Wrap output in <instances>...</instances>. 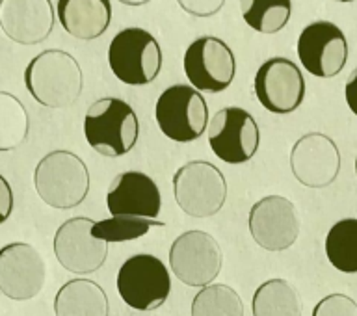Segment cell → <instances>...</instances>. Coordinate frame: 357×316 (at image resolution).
<instances>
[{
    "instance_id": "1",
    "label": "cell",
    "mask_w": 357,
    "mask_h": 316,
    "mask_svg": "<svg viewBox=\"0 0 357 316\" xmlns=\"http://www.w3.org/2000/svg\"><path fill=\"white\" fill-rule=\"evenodd\" d=\"M24 84L41 106L67 108L82 93V69L69 52L49 49L30 60L24 69Z\"/></svg>"
},
{
    "instance_id": "2",
    "label": "cell",
    "mask_w": 357,
    "mask_h": 316,
    "mask_svg": "<svg viewBox=\"0 0 357 316\" xmlns=\"http://www.w3.org/2000/svg\"><path fill=\"white\" fill-rule=\"evenodd\" d=\"M33 186L45 205L71 211L82 205L89 194L88 166L73 151H50L36 166Z\"/></svg>"
},
{
    "instance_id": "3",
    "label": "cell",
    "mask_w": 357,
    "mask_h": 316,
    "mask_svg": "<svg viewBox=\"0 0 357 316\" xmlns=\"http://www.w3.org/2000/svg\"><path fill=\"white\" fill-rule=\"evenodd\" d=\"M84 136L99 155L108 158L127 155L138 142V116L123 99L102 97L89 105L86 112Z\"/></svg>"
},
{
    "instance_id": "4",
    "label": "cell",
    "mask_w": 357,
    "mask_h": 316,
    "mask_svg": "<svg viewBox=\"0 0 357 316\" xmlns=\"http://www.w3.org/2000/svg\"><path fill=\"white\" fill-rule=\"evenodd\" d=\"M108 63L112 73L123 84L145 86L160 75V45L155 36L144 28H125L112 39Z\"/></svg>"
},
{
    "instance_id": "5",
    "label": "cell",
    "mask_w": 357,
    "mask_h": 316,
    "mask_svg": "<svg viewBox=\"0 0 357 316\" xmlns=\"http://www.w3.org/2000/svg\"><path fill=\"white\" fill-rule=\"evenodd\" d=\"M173 194L178 209L192 218H211L227 200V181L214 164L194 160L173 173Z\"/></svg>"
},
{
    "instance_id": "6",
    "label": "cell",
    "mask_w": 357,
    "mask_h": 316,
    "mask_svg": "<svg viewBox=\"0 0 357 316\" xmlns=\"http://www.w3.org/2000/svg\"><path fill=\"white\" fill-rule=\"evenodd\" d=\"M121 300L134 311H155L166 303L172 292V278L166 264L155 255L138 253L123 262L116 281Z\"/></svg>"
},
{
    "instance_id": "7",
    "label": "cell",
    "mask_w": 357,
    "mask_h": 316,
    "mask_svg": "<svg viewBox=\"0 0 357 316\" xmlns=\"http://www.w3.org/2000/svg\"><path fill=\"white\" fill-rule=\"evenodd\" d=\"M155 117L166 138L188 144L205 134L208 127V106L197 89L186 84H175L160 93L155 106Z\"/></svg>"
},
{
    "instance_id": "8",
    "label": "cell",
    "mask_w": 357,
    "mask_h": 316,
    "mask_svg": "<svg viewBox=\"0 0 357 316\" xmlns=\"http://www.w3.org/2000/svg\"><path fill=\"white\" fill-rule=\"evenodd\" d=\"M222 250L212 234L186 231L173 240L169 268L186 287H208L222 272Z\"/></svg>"
},
{
    "instance_id": "9",
    "label": "cell",
    "mask_w": 357,
    "mask_h": 316,
    "mask_svg": "<svg viewBox=\"0 0 357 316\" xmlns=\"http://www.w3.org/2000/svg\"><path fill=\"white\" fill-rule=\"evenodd\" d=\"M261 130L255 117L238 106L218 110L208 123V145L225 164H244L259 151Z\"/></svg>"
},
{
    "instance_id": "10",
    "label": "cell",
    "mask_w": 357,
    "mask_h": 316,
    "mask_svg": "<svg viewBox=\"0 0 357 316\" xmlns=\"http://www.w3.org/2000/svg\"><path fill=\"white\" fill-rule=\"evenodd\" d=\"M184 73L197 91L220 93L233 84L236 60L223 39L203 36L194 39L184 52Z\"/></svg>"
},
{
    "instance_id": "11",
    "label": "cell",
    "mask_w": 357,
    "mask_h": 316,
    "mask_svg": "<svg viewBox=\"0 0 357 316\" xmlns=\"http://www.w3.org/2000/svg\"><path fill=\"white\" fill-rule=\"evenodd\" d=\"M91 218L77 216L67 220L54 234V255L67 272L89 276L100 270L108 257V244L95 239Z\"/></svg>"
},
{
    "instance_id": "12",
    "label": "cell",
    "mask_w": 357,
    "mask_h": 316,
    "mask_svg": "<svg viewBox=\"0 0 357 316\" xmlns=\"http://www.w3.org/2000/svg\"><path fill=\"white\" fill-rule=\"evenodd\" d=\"M298 58L303 69L312 77H337L348 61L344 32L329 21L307 24L298 38Z\"/></svg>"
},
{
    "instance_id": "13",
    "label": "cell",
    "mask_w": 357,
    "mask_h": 316,
    "mask_svg": "<svg viewBox=\"0 0 357 316\" xmlns=\"http://www.w3.org/2000/svg\"><path fill=\"white\" fill-rule=\"evenodd\" d=\"M259 103L272 114H292L305 99V78L289 58H270L253 80Z\"/></svg>"
},
{
    "instance_id": "14",
    "label": "cell",
    "mask_w": 357,
    "mask_h": 316,
    "mask_svg": "<svg viewBox=\"0 0 357 316\" xmlns=\"http://www.w3.org/2000/svg\"><path fill=\"white\" fill-rule=\"evenodd\" d=\"M47 281V264L33 246L13 242L0 248V294L13 301L33 300Z\"/></svg>"
},
{
    "instance_id": "15",
    "label": "cell",
    "mask_w": 357,
    "mask_h": 316,
    "mask_svg": "<svg viewBox=\"0 0 357 316\" xmlns=\"http://www.w3.org/2000/svg\"><path fill=\"white\" fill-rule=\"evenodd\" d=\"M250 233L266 251H283L294 246L300 234V218L292 201L283 195H266L250 211Z\"/></svg>"
},
{
    "instance_id": "16",
    "label": "cell",
    "mask_w": 357,
    "mask_h": 316,
    "mask_svg": "<svg viewBox=\"0 0 357 316\" xmlns=\"http://www.w3.org/2000/svg\"><path fill=\"white\" fill-rule=\"evenodd\" d=\"M290 170L307 188L329 186L340 172L339 147L326 134H305L290 151Z\"/></svg>"
},
{
    "instance_id": "17",
    "label": "cell",
    "mask_w": 357,
    "mask_h": 316,
    "mask_svg": "<svg viewBox=\"0 0 357 316\" xmlns=\"http://www.w3.org/2000/svg\"><path fill=\"white\" fill-rule=\"evenodd\" d=\"M106 206L112 216L156 220L162 209L160 190L147 173H119L106 192Z\"/></svg>"
},
{
    "instance_id": "18",
    "label": "cell",
    "mask_w": 357,
    "mask_h": 316,
    "mask_svg": "<svg viewBox=\"0 0 357 316\" xmlns=\"http://www.w3.org/2000/svg\"><path fill=\"white\" fill-rule=\"evenodd\" d=\"M0 28L19 45H38L54 28L50 0H0Z\"/></svg>"
},
{
    "instance_id": "19",
    "label": "cell",
    "mask_w": 357,
    "mask_h": 316,
    "mask_svg": "<svg viewBox=\"0 0 357 316\" xmlns=\"http://www.w3.org/2000/svg\"><path fill=\"white\" fill-rule=\"evenodd\" d=\"M56 13L69 36L91 41L110 27L112 4L110 0H58Z\"/></svg>"
},
{
    "instance_id": "20",
    "label": "cell",
    "mask_w": 357,
    "mask_h": 316,
    "mask_svg": "<svg viewBox=\"0 0 357 316\" xmlns=\"http://www.w3.org/2000/svg\"><path fill=\"white\" fill-rule=\"evenodd\" d=\"M56 316H108L110 301L99 283L78 278L61 285L54 298Z\"/></svg>"
},
{
    "instance_id": "21",
    "label": "cell",
    "mask_w": 357,
    "mask_h": 316,
    "mask_svg": "<svg viewBox=\"0 0 357 316\" xmlns=\"http://www.w3.org/2000/svg\"><path fill=\"white\" fill-rule=\"evenodd\" d=\"M253 316H301L303 301L300 292L284 279H268L253 294Z\"/></svg>"
},
{
    "instance_id": "22",
    "label": "cell",
    "mask_w": 357,
    "mask_h": 316,
    "mask_svg": "<svg viewBox=\"0 0 357 316\" xmlns=\"http://www.w3.org/2000/svg\"><path fill=\"white\" fill-rule=\"evenodd\" d=\"M326 255L335 270L342 273H357V220H340L328 231Z\"/></svg>"
},
{
    "instance_id": "23",
    "label": "cell",
    "mask_w": 357,
    "mask_h": 316,
    "mask_svg": "<svg viewBox=\"0 0 357 316\" xmlns=\"http://www.w3.org/2000/svg\"><path fill=\"white\" fill-rule=\"evenodd\" d=\"M245 24L261 33L281 32L292 13V0H238Z\"/></svg>"
},
{
    "instance_id": "24",
    "label": "cell",
    "mask_w": 357,
    "mask_h": 316,
    "mask_svg": "<svg viewBox=\"0 0 357 316\" xmlns=\"http://www.w3.org/2000/svg\"><path fill=\"white\" fill-rule=\"evenodd\" d=\"M28 112L15 95L0 91V153L19 149L28 138Z\"/></svg>"
},
{
    "instance_id": "25",
    "label": "cell",
    "mask_w": 357,
    "mask_h": 316,
    "mask_svg": "<svg viewBox=\"0 0 357 316\" xmlns=\"http://www.w3.org/2000/svg\"><path fill=\"white\" fill-rule=\"evenodd\" d=\"M192 316H244V303L229 285H208L192 300Z\"/></svg>"
},
{
    "instance_id": "26",
    "label": "cell",
    "mask_w": 357,
    "mask_h": 316,
    "mask_svg": "<svg viewBox=\"0 0 357 316\" xmlns=\"http://www.w3.org/2000/svg\"><path fill=\"white\" fill-rule=\"evenodd\" d=\"M151 227H166V223L158 220L134 216H112L102 222H95L91 233L95 239L105 240L106 244L112 242H128L138 240L149 233Z\"/></svg>"
},
{
    "instance_id": "27",
    "label": "cell",
    "mask_w": 357,
    "mask_h": 316,
    "mask_svg": "<svg viewBox=\"0 0 357 316\" xmlns=\"http://www.w3.org/2000/svg\"><path fill=\"white\" fill-rule=\"evenodd\" d=\"M312 316H357V303L346 294H329L318 301Z\"/></svg>"
},
{
    "instance_id": "28",
    "label": "cell",
    "mask_w": 357,
    "mask_h": 316,
    "mask_svg": "<svg viewBox=\"0 0 357 316\" xmlns=\"http://www.w3.org/2000/svg\"><path fill=\"white\" fill-rule=\"evenodd\" d=\"M177 2L186 13L194 17L216 15L225 4V0H177Z\"/></svg>"
},
{
    "instance_id": "29",
    "label": "cell",
    "mask_w": 357,
    "mask_h": 316,
    "mask_svg": "<svg viewBox=\"0 0 357 316\" xmlns=\"http://www.w3.org/2000/svg\"><path fill=\"white\" fill-rule=\"evenodd\" d=\"M15 206V197H13V190L8 179L0 173V225L10 220L11 212Z\"/></svg>"
},
{
    "instance_id": "30",
    "label": "cell",
    "mask_w": 357,
    "mask_h": 316,
    "mask_svg": "<svg viewBox=\"0 0 357 316\" xmlns=\"http://www.w3.org/2000/svg\"><path fill=\"white\" fill-rule=\"evenodd\" d=\"M344 97H346V103H348V108H350V110L357 116V67L351 71L348 80H346Z\"/></svg>"
},
{
    "instance_id": "31",
    "label": "cell",
    "mask_w": 357,
    "mask_h": 316,
    "mask_svg": "<svg viewBox=\"0 0 357 316\" xmlns=\"http://www.w3.org/2000/svg\"><path fill=\"white\" fill-rule=\"evenodd\" d=\"M121 4H127V6H144L147 4L149 0H119Z\"/></svg>"
},
{
    "instance_id": "32",
    "label": "cell",
    "mask_w": 357,
    "mask_h": 316,
    "mask_svg": "<svg viewBox=\"0 0 357 316\" xmlns=\"http://www.w3.org/2000/svg\"><path fill=\"white\" fill-rule=\"evenodd\" d=\"M333 2H340V4H346V2H354V0H333Z\"/></svg>"
},
{
    "instance_id": "33",
    "label": "cell",
    "mask_w": 357,
    "mask_h": 316,
    "mask_svg": "<svg viewBox=\"0 0 357 316\" xmlns=\"http://www.w3.org/2000/svg\"><path fill=\"white\" fill-rule=\"evenodd\" d=\"M356 175H357V155H356Z\"/></svg>"
}]
</instances>
